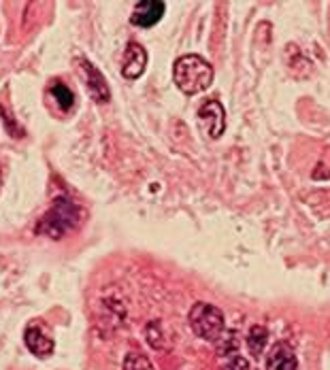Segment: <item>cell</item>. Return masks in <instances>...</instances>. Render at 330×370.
Segmentation results:
<instances>
[{
	"instance_id": "1",
	"label": "cell",
	"mask_w": 330,
	"mask_h": 370,
	"mask_svg": "<svg viewBox=\"0 0 330 370\" xmlns=\"http://www.w3.org/2000/svg\"><path fill=\"white\" fill-rule=\"evenodd\" d=\"M84 220L86 211L75 200H71L69 196H58L39 220L36 235H45L54 241H60L66 235L75 232L84 224Z\"/></svg>"
},
{
	"instance_id": "2",
	"label": "cell",
	"mask_w": 330,
	"mask_h": 370,
	"mask_svg": "<svg viewBox=\"0 0 330 370\" xmlns=\"http://www.w3.org/2000/svg\"><path fill=\"white\" fill-rule=\"evenodd\" d=\"M214 66L199 53L179 56L173 66V81L186 96L209 90L214 83Z\"/></svg>"
},
{
	"instance_id": "3",
	"label": "cell",
	"mask_w": 330,
	"mask_h": 370,
	"mask_svg": "<svg viewBox=\"0 0 330 370\" xmlns=\"http://www.w3.org/2000/svg\"><path fill=\"white\" fill-rule=\"evenodd\" d=\"M188 322H190L192 332H194L199 339L209 341V343L220 341L224 330H226V319H224L221 309H218V307L211 304V302H196V304L190 309Z\"/></svg>"
},
{
	"instance_id": "4",
	"label": "cell",
	"mask_w": 330,
	"mask_h": 370,
	"mask_svg": "<svg viewBox=\"0 0 330 370\" xmlns=\"http://www.w3.org/2000/svg\"><path fill=\"white\" fill-rule=\"evenodd\" d=\"M196 120H199L201 130L205 132V136L211 138V140L220 138L221 134L226 132V111H224V105L220 101L203 103L199 113H196Z\"/></svg>"
},
{
	"instance_id": "5",
	"label": "cell",
	"mask_w": 330,
	"mask_h": 370,
	"mask_svg": "<svg viewBox=\"0 0 330 370\" xmlns=\"http://www.w3.org/2000/svg\"><path fill=\"white\" fill-rule=\"evenodd\" d=\"M166 11V2L164 0H141L134 4V11L130 15V24L136 28H154Z\"/></svg>"
},
{
	"instance_id": "6",
	"label": "cell",
	"mask_w": 330,
	"mask_h": 370,
	"mask_svg": "<svg viewBox=\"0 0 330 370\" xmlns=\"http://www.w3.org/2000/svg\"><path fill=\"white\" fill-rule=\"evenodd\" d=\"M24 341H26V347L30 349V354L39 356V358H45V356H51L54 354V339L49 336V330L45 324L41 322H32L28 324L26 332H24Z\"/></svg>"
},
{
	"instance_id": "7",
	"label": "cell",
	"mask_w": 330,
	"mask_h": 370,
	"mask_svg": "<svg viewBox=\"0 0 330 370\" xmlns=\"http://www.w3.org/2000/svg\"><path fill=\"white\" fill-rule=\"evenodd\" d=\"M147 51L139 43L130 41L124 49V64H121V77L128 81H136L145 68H147Z\"/></svg>"
},
{
	"instance_id": "8",
	"label": "cell",
	"mask_w": 330,
	"mask_h": 370,
	"mask_svg": "<svg viewBox=\"0 0 330 370\" xmlns=\"http://www.w3.org/2000/svg\"><path fill=\"white\" fill-rule=\"evenodd\" d=\"M81 68H84V75L88 79L86 83H88V92L92 94V98L101 105L107 103L111 98V90L107 81H105V77H103V73L86 58H81Z\"/></svg>"
},
{
	"instance_id": "9",
	"label": "cell",
	"mask_w": 330,
	"mask_h": 370,
	"mask_svg": "<svg viewBox=\"0 0 330 370\" xmlns=\"http://www.w3.org/2000/svg\"><path fill=\"white\" fill-rule=\"evenodd\" d=\"M299 360L288 343H275L266 356V370H296Z\"/></svg>"
},
{
	"instance_id": "10",
	"label": "cell",
	"mask_w": 330,
	"mask_h": 370,
	"mask_svg": "<svg viewBox=\"0 0 330 370\" xmlns=\"http://www.w3.org/2000/svg\"><path fill=\"white\" fill-rule=\"evenodd\" d=\"M49 96L56 101L58 109H62L64 113H69V111L75 107V94H73V90H71L66 83H62V81H54V83L49 86Z\"/></svg>"
},
{
	"instance_id": "11",
	"label": "cell",
	"mask_w": 330,
	"mask_h": 370,
	"mask_svg": "<svg viewBox=\"0 0 330 370\" xmlns=\"http://www.w3.org/2000/svg\"><path fill=\"white\" fill-rule=\"evenodd\" d=\"M145 336H147V343L151 349L156 351H166L171 349V343L166 341L164 336V330H162V322L160 319H151L145 328Z\"/></svg>"
},
{
	"instance_id": "12",
	"label": "cell",
	"mask_w": 330,
	"mask_h": 370,
	"mask_svg": "<svg viewBox=\"0 0 330 370\" xmlns=\"http://www.w3.org/2000/svg\"><path fill=\"white\" fill-rule=\"evenodd\" d=\"M266 341H269V330L262 326H251V330L247 334V347L254 356H260L264 351Z\"/></svg>"
},
{
	"instance_id": "13",
	"label": "cell",
	"mask_w": 330,
	"mask_h": 370,
	"mask_svg": "<svg viewBox=\"0 0 330 370\" xmlns=\"http://www.w3.org/2000/svg\"><path fill=\"white\" fill-rule=\"evenodd\" d=\"M124 370H156L154 369V364L149 362V358L147 356H143V354H136V351H130V354H126V358H124Z\"/></svg>"
},
{
	"instance_id": "14",
	"label": "cell",
	"mask_w": 330,
	"mask_h": 370,
	"mask_svg": "<svg viewBox=\"0 0 330 370\" xmlns=\"http://www.w3.org/2000/svg\"><path fill=\"white\" fill-rule=\"evenodd\" d=\"M0 118H2V122H4L6 132H9L13 138H21V136L26 134V130H24L19 123L15 122V118L11 115V111H9V109H4V105H0Z\"/></svg>"
},
{
	"instance_id": "15",
	"label": "cell",
	"mask_w": 330,
	"mask_h": 370,
	"mask_svg": "<svg viewBox=\"0 0 330 370\" xmlns=\"http://www.w3.org/2000/svg\"><path fill=\"white\" fill-rule=\"evenodd\" d=\"M224 370H251V366L243 356L234 354V356H228V362H226Z\"/></svg>"
},
{
	"instance_id": "16",
	"label": "cell",
	"mask_w": 330,
	"mask_h": 370,
	"mask_svg": "<svg viewBox=\"0 0 330 370\" xmlns=\"http://www.w3.org/2000/svg\"><path fill=\"white\" fill-rule=\"evenodd\" d=\"M0 187H2V173H0Z\"/></svg>"
}]
</instances>
